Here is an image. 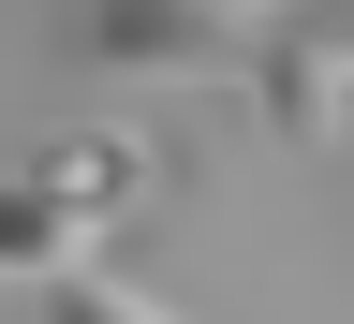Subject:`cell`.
Instances as JSON below:
<instances>
[{
    "label": "cell",
    "mask_w": 354,
    "mask_h": 324,
    "mask_svg": "<svg viewBox=\"0 0 354 324\" xmlns=\"http://www.w3.org/2000/svg\"><path fill=\"white\" fill-rule=\"evenodd\" d=\"M88 59H118V74H266L281 15H236V0H104Z\"/></svg>",
    "instance_id": "obj_1"
},
{
    "label": "cell",
    "mask_w": 354,
    "mask_h": 324,
    "mask_svg": "<svg viewBox=\"0 0 354 324\" xmlns=\"http://www.w3.org/2000/svg\"><path fill=\"white\" fill-rule=\"evenodd\" d=\"M251 88H266V133H281V148L354 133V44H339V30H281V59H266Z\"/></svg>",
    "instance_id": "obj_2"
},
{
    "label": "cell",
    "mask_w": 354,
    "mask_h": 324,
    "mask_svg": "<svg viewBox=\"0 0 354 324\" xmlns=\"http://www.w3.org/2000/svg\"><path fill=\"white\" fill-rule=\"evenodd\" d=\"M30 177H44L74 221H133V207H148V177H162V148H148V133H59Z\"/></svg>",
    "instance_id": "obj_3"
},
{
    "label": "cell",
    "mask_w": 354,
    "mask_h": 324,
    "mask_svg": "<svg viewBox=\"0 0 354 324\" xmlns=\"http://www.w3.org/2000/svg\"><path fill=\"white\" fill-rule=\"evenodd\" d=\"M88 236H104V221H74L30 162L0 177V280H44V295H59V280H88Z\"/></svg>",
    "instance_id": "obj_4"
},
{
    "label": "cell",
    "mask_w": 354,
    "mask_h": 324,
    "mask_svg": "<svg viewBox=\"0 0 354 324\" xmlns=\"http://www.w3.org/2000/svg\"><path fill=\"white\" fill-rule=\"evenodd\" d=\"M44 324H177V309L118 295V280H59V295H44Z\"/></svg>",
    "instance_id": "obj_5"
},
{
    "label": "cell",
    "mask_w": 354,
    "mask_h": 324,
    "mask_svg": "<svg viewBox=\"0 0 354 324\" xmlns=\"http://www.w3.org/2000/svg\"><path fill=\"white\" fill-rule=\"evenodd\" d=\"M325 30H339V44H354V15H325Z\"/></svg>",
    "instance_id": "obj_6"
}]
</instances>
